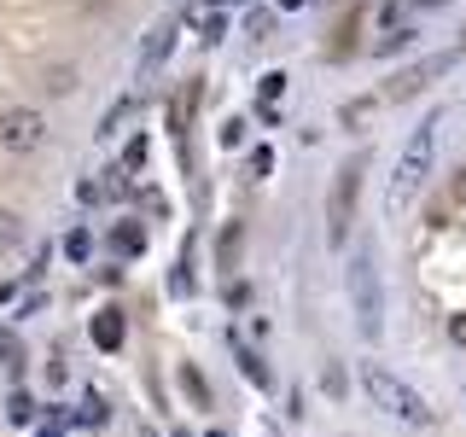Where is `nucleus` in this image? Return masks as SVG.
I'll use <instances>...</instances> for the list:
<instances>
[{
    "mask_svg": "<svg viewBox=\"0 0 466 437\" xmlns=\"http://www.w3.org/2000/svg\"><path fill=\"white\" fill-rule=\"evenodd\" d=\"M82 420H87V426H106V420H111V408H106L99 391H87V397H82Z\"/></svg>",
    "mask_w": 466,
    "mask_h": 437,
    "instance_id": "16",
    "label": "nucleus"
},
{
    "mask_svg": "<svg viewBox=\"0 0 466 437\" xmlns=\"http://www.w3.org/2000/svg\"><path fill=\"white\" fill-rule=\"evenodd\" d=\"M356 198H361V158L332 169V187H327V245L344 251L350 245V228H356Z\"/></svg>",
    "mask_w": 466,
    "mask_h": 437,
    "instance_id": "4",
    "label": "nucleus"
},
{
    "mask_svg": "<svg viewBox=\"0 0 466 437\" xmlns=\"http://www.w3.org/2000/svg\"><path fill=\"white\" fill-rule=\"evenodd\" d=\"M123 332H128L123 327V310H99L94 315V344L99 350H123Z\"/></svg>",
    "mask_w": 466,
    "mask_h": 437,
    "instance_id": "8",
    "label": "nucleus"
},
{
    "mask_svg": "<svg viewBox=\"0 0 466 437\" xmlns=\"http://www.w3.org/2000/svg\"><path fill=\"white\" fill-rule=\"evenodd\" d=\"M181 385H187V397H193L198 408H210V385L198 379V368H181Z\"/></svg>",
    "mask_w": 466,
    "mask_h": 437,
    "instance_id": "17",
    "label": "nucleus"
},
{
    "mask_svg": "<svg viewBox=\"0 0 466 437\" xmlns=\"http://www.w3.org/2000/svg\"><path fill=\"white\" fill-rule=\"evenodd\" d=\"M245 169H251V181H262V175L274 169V146L262 140V146H251V158H245Z\"/></svg>",
    "mask_w": 466,
    "mask_h": 437,
    "instance_id": "15",
    "label": "nucleus"
},
{
    "mask_svg": "<svg viewBox=\"0 0 466 437\" xmlns=\"http://www.w3.org/2000/svg\"><path fill=\"white\" fill-rule=\"evenodd\" d=\"M437 123H443V111H426L414 128H408L402 158H397L390 187H385V216H402L408 204L420 198V187H426V175H431V158H437Z\"/></svg>",
    "mask_w": 466,
    "mask_h": 437,
    "instance_id": "1",
    "label": "nucleus"
},
{
    "mask_svg": "<svg viewBox=\"0 0 466 437\" xmlns=\"http://www.w3.org/2000/svg\"><path fill=\"white\" fill-rule=\"evenodd\" d=\"M41 140H47V123H41V111L12 106L6 117H0V146H6V152H35Z\"/></svg>",
    "mask_w": 466,
    "mask_h": 437,
    "instance_id": "5",
    "label": "nucleus"
},
{
    "mask_svg": "<svg viewBox=\"0 0 466 437\" xmlns=\"http://www.w3.org/2000/svg\"><path fill=\"white\" fill-rule=\"evenodd\" d=\"M361 391H368V402L379 408V414L402 420V426H431L426 397H420L414 385H402L390 368H379V361H361Z\"/></svg>",
    "mask_w": 466,
    "mask_h": 437,
    "instance_id": "2",
    "label": "nucleus"
},
{
    "mask_svg": "<svg viewBox=\"0 0 466 437\" xmlns=\"http://www.w3.org/2000/svg\"><path fill=\"white\" fill-rule=\"evenodd\" d=\"M286 94V76H280V70H268V76H262V94H257V106H262V99H268V106H274V99H280Z\"/></svg>",
    "mask_w": 466,
    "mask_h": 437,
    "instance_id": "19",
    "label": "nucleus"
},
{
    "mask_svg": "<svg viewBox=\"0 0 466 437\" xmlns=\"http://www.w3.org/2000/svg\"><path fill=\"white\" fill-rule=\"evenodd\" d=\"M128 117H135V99H116V106L106 111V123H99V135H123Z\"/></svg>",
    "mask_w": 466,
    "mask_h": 437,
    "instance_id": "14",
    "label": "nucleus"
},
{
    "mask_svg": "<svg viewBox=\"0 0 466 437\" xmlns=\"http://www.w3.org/2000/svg\"><path fill=\"white\" fill-rule=\"evenodd\" d=\"M0 368H6L12 379L24 373V344H18V332H12V327H0Z\"/></svg>",
    "mask_w": 466,
    "mask_h": 437,
    "instance_id": "10",
    "label": "nucleus"
},
{
    "mask_svg": "<svg viewBox=\"0 0 466 437\" xmlns=\"http://www.w3.org/2000/svg\"><path fill=\"white\" fill-rule=\"evenodd\" d=\"M6 420H12V426H35V397H29V391H12V397H6Z\"/></svg>",
    "mask_w": 466,
    "mask_h": 437,
    "instance_id": "12",
    "label": "nucleus"
},
{
    "mask_svg": "<svg viewBox=\"0 0 466 437\" xmlns=\"http://www.w3.org/2000/svg\"><path fill=\"white\" fill-rule=\"evenodd\" d=\"M233 356H239V373L251 379V385H262V391H268V361H262L257 350H245V344H239V350H233Z\"/></svg>",
    "mask_w": 466,
    "mask_h": 437,
    "instance_id": "11",
    "label": "nucleus"
},
{
    "mask_svg": "<svg viewBox=\"0 0 466 437\" xmlns=\"http://www.w3.org/2000/svg\"><path fill=\"white\" fill-rule=\"evenodd\" d=\"M111 251H116V257H140V251H146V233H140L135 222L111 228Z\"/></svg>",
    "mask_w": 466,
    "mask_h": 437,
    "instance_id": "9",
    "label": "nucleus"
},
{
    "mask_svg": "<svg viewBox=\"0 0 466 437\" xmlns=\"http://www.w3.org/2000/svg\"><path fill=\"white\" fill-rule=\"evenodd\" d=\"M87 251H94V233H87V228H70L65 233V257L70 262H87Z\"/></svg>",
    "mask_w": 466,
    "mask_h": 437,
    "instance_id": "13",
    "label": "nucleus"
},
{
    "mask_svg": "<svg viewBox=\"0 0 466 437\" xmlns=\"http://www.w3.org/2000/svg\"><path fill=\"white\" fill-rule=\"evenodd\" d=\"M379 106H385V94H361V99H344V106H339V123L350 128V135H356V128H368L373 123V111Z\"/></svg>",
    "mask_w": 466,
    "mask_h": 437,
    "instance_id": "7",
    "label": "nucleus"
},
{
    "mask_svg": "<svg viewBox=\"0 0 466 437\" xmlns=\"http://www.w3.org/2000/svg\"><path fill=\"white\" fill-rule=\"evenodd\" d=\"M303 6V0H280V12H298Z\"/></svg>",
    "mask_w": 466,
    "mask_h": 437,
    "instance_id": "23",
    "label": "nucleus"
},
{
    "mask_svg": "<svg viewBox=\"0 0 466 437\" xmlns=\"http://www.w3.org/2000/svg\"><path fill=\"white\" fill-rule=\"evenodd\" d=\"M344 286H350V303H356V327H361V339H379V332H385V286H379V262H373L368 245H356Z\"/></svg>",
    "mask_w": 466,
    "mask_h": 437,
    "instance_id": "3",
    "label": "nucleus"
},
{
    "mask_svg": "<svg viewBox=\"0 0 466 437\" xmlns=\"http://www.w3.org/2000/svg\"><path fill=\"white\" fill-rule=\"evenodd\" d=\"M175 437H187V432H175Z\"/></svg>",
    "mask_w": 466,
    "mask_h": 437,
    "instance_id": "25",
    "label": "nucleus"
},
{
    "mask_svg": "<svg viewBox=\"0 0 466 437\" xmlns=\"http://www.w3.org/2000/svg\"><path fill=\"white\" fill-rule=\"evenodd\" d=\"M233 251H239V228H228V233H222V269L233 262Z\"/></svg>",
    "mask_w": 466,
    "mask_h": 437,
    "instance_id": "20",
    "label": "nucleus"
},
{
    "mask_svg": "<svg viewBox=\"0 0 466 437\" xmlns=\"http://www.w3.org/2000/svg\"><path fill=\"white\" fill-rule=\"evenodd\" d=\"M216 6H239V0H216Z\"/></svg>",
    "mask_w": 466,
    "mask_h": 437,
    "instance_id": "24",
    "label": "nucleus"
},
{
    "mask_svg": "<svg viewBox=\"0 0 466 437\" xmlns=\"http://www.w3.org/2000/svg\"><path fill=\"white\" fill-rule=\"evenodd\" d=\"M175 36H181V24H175V18L152 24V36H146V47H140V70H146V76H152V70L175 53Z\"/></svg>",
    "mask_w": 466,
    "mask_h": 437,
    "instance_id": "6",
    "label": "nucleus"
},
{
    "mask_svg": "<svg viewBox=\"0 0 466 437\" xmlns=\"http://www.w3.org/2000/svg\"><path fill=\"white\" fill-rule=\"evenodd\" d=\"M35 437H65V432H58V426H35Z\"/></svg>",
    "mask_w": 466,
    "mask_h": 437,
    "instance_id": "22",
    "label": "nucleus"
},
{
    "mask_svg": "<svg viewBox=\"0 0 466 437\" xmlns=\"http://www.w3.org/2000/svg\"><path fill=\"white\" fill-rule=\"evenodd\" d=\"M18 239H24V222H18L12 210H0V251H12Z\"/></svg>",
    "mask_w": 466,
    "mask_h": 437,
    "instance_id": "18",
    "label": "nucleus"
},
{
    "mask_svg": "<svg viewBox=\"0 0 466 437\" xmlns=\"http://www.w3.org/2000/svg\"><path fill=\"white\" fill-rule=\"evenodd\" d=\"M449 332H455V339L466 344V315H455V320H449Z\"/></svg>",
    "mask_w": 466,
    "mask_h": 437,
    "instance_id": "21",
    "label": "nucleus"
}]
</instances>
